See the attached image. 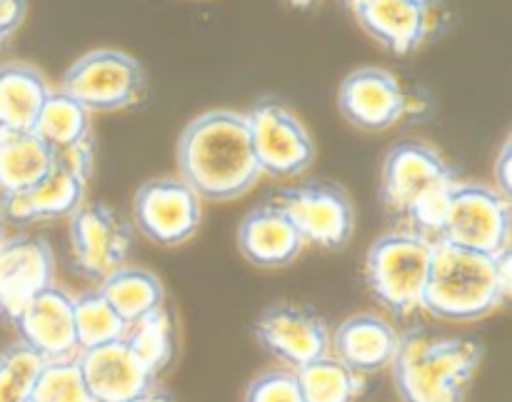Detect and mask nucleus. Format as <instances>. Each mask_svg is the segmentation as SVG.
Returning <instances> with one entry per match:
<instances>
[{
	"label": "nucleus",
	"mask_w": 512,
	"mask_h": 402,
	"mask_svg": "<svg viewBox=\"0 0 512 402\" xmlns=\"http://www.w3.org/2000/svg\"><path fill=\"white\" fill-rule=\"evenodd\" d=\"M178 173L200 200L228 203L250 193L263 170L245 113L218 108L190 120L178 140Z\"/></svg>",
	"instance_id": "1"
},
{
	"label": "nucleus",
	"mask_w": 512,
	"mask_h": 402,
	"mask_svg": "<svg viewBox=\"0 0 512 402\" xmlns=\"http://www.w3.org/2000/svg\"><path fill=\"white\" fill-rule=\"evenodd\" d=\"M512 290V253H480L435 240L423 310L440 320L470 323L495 313Z\"/></svg>",
	"instance_id": "2"
},
{
	"label": "nucleus",
	"mask_w": 512,
	"mask_h": 402,
	"mask_svg": "<svg viewBox=\"0 0 512 402\" xmlns=\"http://www.w3.org/2000/svg\"><path fill=\"white\" fill-rule=\"evenodd\" d=\"M480 360L483 345L478 340L413 328L400 333L390 370L403 402H465Z\"/></svg>",
	"instance_id": "3"
},
{
	"label": "nucleus",
	"mask_w": 512,
	"mask_h": 402,
	"mask_svg": "<svg viewBox=\"0 0 512 402\" xmlns=\"http://www.w3.org/2000/svg\"><path fill=\"white\" fill-rule=\"evenodd\" d=\"M435 240L415 230H390L365 255V283L390 313L413 315L423 310Z\"/></svg>",
	"instance_id": "4"
},
{
	"label": "nucleus",
	"mask_w": 512,
	"mask_h": 402,
	"mask_svg": "<svg viewBox=\"0 0 512 402\" xmlns=\"http://www.w3.org/2000/svg\"><path fill=\"white\" fill-rule=\"evenodd\" d=\"M93 158L95 138L73 148L55 150L53 163L33 188L0 195V215L5 223L30 225L70 218L85 200V190L93 175Z\"/></svg>",
	"instance_id": "5"
},
{
	"label": "nucleus",
	"mask_w": 512,
	"mask_h": 402,
	"mask_svg": "<svg viewBox=\"0 0 512 402\" xmlns=\"http://www.w3.org/2000/svg\"><path fill=\"white\" fill-rule=\"evenodd\" d=\"M68 95L90 113H118L135 108L148 93V75L133 55L115 48H98L80 55L63 75Z\"/></svg>",
	"instance_id": "6"
},
{
	"label": "nucleus",
	"mask_w": 512,
	"mask_h": 402,
	"mask_svg": "<svg viewBox=\"0 0 512 402\" xmlns=\"http://www.w3.org/2000/svg\"><path fill=\"white\" fill-rule=\"evenodd\" d=\"M512 208L510 200L490 185L455 183L448 215L438 240L480 253L500 255L510 250Z\"/></svg>",
	"instance_id": "7"
},
{
	"label": "nucleus",
	"mask_w": 512,
	"mask_h": 402,
	"mask_svg": "<svg viewBox=\"0 0 512 402\" xmlns=\"http://www.w3.org/2000/svg\"><path fill=\"white\" fill-rule=\"evenodd\" d=\"M245 118L263 175L290 178L305 173L313 165V135L288 103L273 95H263L255 100Z\"/></svg>",
	"instance_id": "8"
},
{
	"label": "nucleus",
	"mask_w": 512,
	"mask_h": 402,
	"mask_svg": "<svg viewBox=\"0 0 512 402\" xmlns=\"http://www.w3.org/2000/svg\"><path fill=\"white\" fill-rule=\"evenodd\" d=\"M458 183L453 168L438 148L418 138H405L388 150L380 173V200L395 218L408 215V210L423 195L433 190L450 188Z\"/></svg>",
	"instance_id": "9"
},
{
	"label": "nucleus",
	"mask_w": 512,
	"mask_h": 402,
	"mask_svg": "<svg viewBox=\"0 0 512 402\" xmlns=\"http://www.w3.org/2000/svg\"><path fill=\"white\" fill-rule=\"evenodd\" d=\"M278 203L293 220L305 245L340 250L353 238L355 208L350 195L340 185L328 180H310L283 190Z\"/></svg>",
	"instance_id": "10"
},
{
	"label": "nucleus",
	"mask_w": 512,
	"mask_h": 402,
	"mask_svg": "<svg viewBox=\"0 0 512 402\" xmlns=\"http://www.w3.org/2000/svg\"><path fill=\"white\" fill-rule=\"evenodd\" d=\"M133 220L145 238L175 248L198 233L203 223V200L185 180L160 175L138 188L133 198Z\"/></svg>",
	"instance_id": "11"
},
{
	"label": "nucleus",
	"mask_w": 512,
	"mask_h": 402,
	"mask_svg": "<svg viewBox=\"0 0 512 402\" xmlns=\"http://www.w3.org/2000/svg\"><path fill=\"white\" fill-rule=\"evenodd\" d=\"M133 233L130 225L110 205L93 200L80 203L70 215V253L83 278L105 280L110 273L128 265Z\"/></svg>",
	"instance_id": "12"
},
{
	"label": "nucleus",
	"mask_w": 512,
	"mask_h": 402,
	"mask_svg": "<svg viewBox=\"0 0 512 402\" xmlns=\"http://www.w3.org/2000/svg\"><path fill=\"white\" fill-rule=\"evenodd\" d=\"M338 108L353 128L383 133L410 118L415 105L390 70L365 65L343 78L338 88Z\"/></svg>",
	"instance_id": "13"
},
{
	"label": "nucleus",
	"mask_w": 512,
	"mask_h": 402,
	"mask_svg": "<svg viewBox=\"0 0 512 402\" xmlns=\"http://www.w3.org/2000/svg\"><path fill=\"white\" fill-rule=\"evenodd\" d=\"M258 343L273 358L298 370L330 353V328L315 310L293 303L270 305L253 328Z\"/></svg>",
	"instance_id": "14"
},
{
	"label": "nucleus",
	"mask_w": 512,
	"mask_h": 402,
	"mask_svg": "<svg viewBox=\"0 0 512 402\" xmlns=\"http://www.w3.org/2000/svg\"><path fill=\"white\" fill-rule=\"evenodd\" d=\"M55 280V255L38 235H15L0 245V318L13 323L20 310Z\"/></svg>",
	"instance_id": "15"
},
{
	"label": "nucleus",
	"mask_w": 512,
	"mask_h": 402,
	"mask_svg": "<svg viewBox=\"0 0 512 402\" xmlns=\"http://www.w3.org/2000/svg\"><path fill=\"white\" fill-rule=\"evenodd\" d=\"M13 325L20 333V343L33 348L43 360H65L78 355L73 298L55 283L35 295L20 310Z\"/></svg>",
	"instance_id": "16"
},
{
	"label": "nucleus",
	"mask_w": 512,
	"mask_h": 402,
	"mask_svg": "<svg viewBox=\"0 0 512 402\" xmlns=\"http://www.w3.org/2000/svg\"><path fill=\"white\" fill-rule=\"evenodd\" d=\"M75 360L98 402H128L155 385V375L135 358L123 338L80 350Z\"/></svg>",
	"instance_id": "17"
},
{
	"label": "nucleus",
	"mask_w": 512,
	"mask_h": 402,
	"mask_svg": "<svg viewBox=\"0 0 512 402\" xmlns=\"http://www.w3.org/2000/svg\"><path fill=\"white\" fill-rule=\"evenodd\" d=\"M360 28L395 55L415 53L430 33V5L418 0H345Z\"/></svg>",
	"instance_id": "18"
},
{
	"label": "nucleus",
	"mask_w": 512,
	"mask_h": 402,
	"mask_svg": "<svg viewBox=\"0 0 512 402\" xmlns=\"http://www.w3.org/2000/svg\"><path fill=\"white\" fill-rule=\"evenodd\" d=\"M238 248L248 263L273 270L298 260L305 243L283 205L273 200L253 208L240 220Z\"/></svg>",
	"instance_id": "19"
},
{
	"label": "nucleus",
	"mask_w": 512,
	"mask_h": 402,
	"mask_svg": "<svg viewBox=\"0 0 512 402\" xmlns=\"http://www.w3.org/2000/svg\"><path fill=\"white\" fill-rule=\"evenodd\" d=\"M400 333L385 318L360 313L343 320L330 335V353L360 375L390 368L398 350Z\"/></svg>",
	"instance_id": "20"
},
{
	"label": "nucleus",
	"mask_w": 512,
	"mask_h": 402,
	"mask_svg": "<svg viewBox=\"0 0 512 402\" xmlns=\"http://www.w3.org/2000/svg\"><path fill=\"white\" fill-rule=\"evenodd\" d=\"M50 90L53 88L35 65H0V133L33 130Z\"/></svg>",
	"instance_id": "21"
},
{
	"label": "nucleus",
	"mask_w": 512,
	"mask_h": 402,
	"mask_svg": "<svg viewBox=\"0 0 512 402\" xmlns=\"http://www.w3.org/2000/svg\"><path fill=\"white\" fill-rule=\"evenodd\" d=\"M53 163V150L33 133H0V195L33 188Z\"/></svg>",
	"instance_id": "22"
},
{
	"label": "nucleus",
	"mask_w": 512,
	"mask_h": 402,
	"mask_svg": "<svg viewBox=\"0 0 512 402\" xmlns=\"http://www.w3.org/2000/svg\"><path fill=\"white\" fill-rule=\"evenodd\" d=\"M33 133L53 153L73 148L85 140H93V113L65 90H50L33 125Z\"/></svg>",
	"instance_id": "23"
},
{
	"label": "nucleus",
	"mask_w": 512,
	"mask_h": 402,
	"mask_svg": "<svg viewBox=\"0 0 512 402\" xmlns=\"http://www.w3.org/2000/svg\"><path fill=\"white\" fill-rule=\"evenodd\" d=\"M98 290L128 325L165 305V288L158 275L130 265L100 280Z\"/></svg>",
	"instance_id": "24"
},
{
	"label": "nucleus",
	"mask_w": 512,
	"mask_h": 402,
	"mask_svg": "<svg viewBox=\"0 0 512 402\" xmlns=\"http://www.w3.org/2000/svg\"><path fill=\"white\" fill-rule=\"evenodd\" d=\"M305 402H355L365 390V375L335 358L333 353L295 370Z\"/></svg>",
	"instance_id": "25"
},
{
	"label": "nucleus",
	"mask_w": 512,
	"mask_h": 402,
	"mask_svg": "<svg viewBox=\"0 0 512 402\" xmlns=\"http://www.w3.org/2000/svg\"><path fill=\"white\" fill-rule=\"evenodd\" d=\"M123 340L133 350L135 358L158 378L175 355V323L173 315L163 308L143 315L125 328Z\"/></svg>",
	"instance_id": "26"
},
{
	"label": "nucleus",
	"mask_w": 512,
	"mask_h": 402,
	"mask_svg": "<svg viewBox=\"0 0 512 402\" xmlns=\"http://www.w3.org/2000/svg\"><path fill=\"white\" fill-rule=\"evenodd\" d=\"M73 320L80 350L120 340L128 328V323L115 313L113 305L100 295V290H88V293L73 298Z\"/></svg>",
	"instance_id": "27"
},
{
	"label": "nucleus",
	"mask_w": 512,
	"mask_h": 402,
	"mask_svg": "<svg viewBox=\"0 0 512 402\" xmlns=\"http://www.w3.org/2000/svg\"><path fill=\"white\" fill-rule=\"evenodd\" d=\"M45 360L25 343H13L0 353V402H28Z\"/></svg>",
	"instance_id": "28"
},
{
	"label": "nucleus",
	"mask_w": 512,
	"mask_h": 402,
	"mask_svg": "<svg viewBox=\"0 0 512 402\" xmlns=\"http://www.w3.org/2000/svg\"><path fill=\"white\" fill-rule=\"evenodd\" d=\"M33 402H98L90 395L85 385L83 373L78 368V360H45L40 378L35 383Z\"/></svg>",
	"instance_id": "29"
},
{
	"label": "nucleus",
	"mask_w": 512,
	"mask_h": 402,
	"mask_svg": "<svg viewBox=\"0 0 512 402\" xmlns=\"http://www.w3.org/2000/svg\"><path fill=\"white\" fill-rule=\"evenodd\" d=\"M245 402H305L295 370H268L248 385Z\"/></svg>",
	"instance_id": "30"
},
{
	"label": "nucleus",
	"mask_w": 512,
	"mask_h": 402,
	"mask_svg": "<svg viewBox=\"0 0 512 402\" xmlns=\"http://www.w3.org/2000/svg\"><path fill=\"white\" fill-rule=\"evenodd\" d=\"M25 13H28L25 0H0V50L18 33V28L25 20Z\"/></svg>",
	"instance_id": "31"
},
{
	"label": "nucleus",
	"mask_w": 512,
	"mask_h": 402,
	"mask_svg": "<svg viewBox=\"0 0 512 402\" xmlns=\"http://www.w3.org/2000/svg\"><path fill=\"white\" fill-rule=\"evenodd\" d=\"M493 178H495V190H498L500 195H505V198L512 200V143L510 140H505L503 150H500L498 160H495L493 165Z\"/></svg>",
	"instance_id": "32"
},
{
	"label": "nucleus",
	"mask_w": 512,
	"mask_h": 402,
	"mask_svg": "<svg viewBox=\"0 0 512 402\" xmlns=\"http://www.w3.org/2000/svg\"><path fill=\"white\" fill-rule=\"evenodd\" d=\"M128 402H173V398H170L168 393H163V390H158L153 385V388L145 390V393H140L138 398H133V400H128Z\"/></svg>",
	"instance_id": "33"
},
{
	"label": "nucleus",
	"mask_w": 512,
	"mask_h": 402,
	"mask_svg": "<svg viewBox=\"0 0 512 402\" xmlns=\"http://www.w3.org/2000/svg\"><path fill=\"white\" fill-rule=\"evenodd\" d=\"M290 5H295V8H308L310 3H313V0H288Z\"/></svg>",
	"instance_id": "34"
},
{
	"label": "nucleus",
	"mask_w": 512,
	"mask_h": 402,
	"mask_svg": "<svg viewBox=\"0 0 512 402\" xmlns=\"http://www.w3.org/2000/svg\"><path fill=\"white\" fill-rule=\"evenodd\" d=\"M3 240H5V220L3 215H0V245H3Z\"/></svg>",
	"instance_id": "35"
},
{
	"label": "nucleus",
	"mask_w": 512,
	"mask_h": 402,
	"mask_svg": "<svg viewBox=\"0 0 512 402\" xmlns=\"http://www.w3.org/2000/svg\"><path fill=\"white\" fill-rule=\"evenodd\" d=\"M418 3H423V5H430V8H435V5H438L440 0H418Z\"/></svg>",
	"instance_id": "36"
},
{
	"label": "nucleus",
	"mask_w": 512,
	"mask_h": 402,
	"mask_svg": "<svg viewBox=\"0 0 512 402\" xmlns=\"http://www.w3.org/2000/svg\"><path fill=\"white\" fill-rule=\"evenodd\" d=\"M28 402H33V400H28Z\"/></svg>",
	"instance_id": "37"
}]
</instances>
